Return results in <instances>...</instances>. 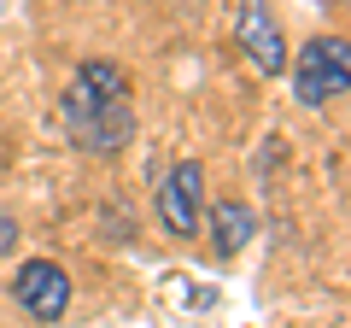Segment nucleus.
<instances>
[{"label":"nucleus","instance_id":"f257e3e1","mask_svg":"<svg viewBox=\"0 0 351 328\" xmlns=\"http://www.w3.org/2000/svg\"><path fill=\"white\" fill-rule=\"evenodd\" d=\"M64 129L82 152H123L135 141V106H129V76L112 59H82L64 89Z\"/></svg>","mask_w":351,"mask_h":328},{"label":"nucleus","instance_id":"f03ea898","mask_svg":"<svg viewBox=\"0 0 351 328\" xmlns=\"http://www.w3.org/2000/svg\"><path fill=\"white\" fill-rule=\"evenodd\" d=\"M351 89V53L339 36H316L299 47V59H293V100L311 106V112H322L328 100H339V94Z\"/></svg>","mask_w":351,"mask_h":328},{"label":"nucleus","instance_id":"7ed1b4c3","mask_svg":"<svg viewBox=\"0 0 351 328\" xmlns=\"http://www.w3.org/2000/svg\"><path fill=\"white\" fill-rule=\"evenodd\" d=\"M199 217H205V164L182 159V164H170L164 182H158V223H164V235L193 240L205 229Z\"/></svg>","mask_w":351,"mask_h":328},{"label":"nucleus","instance_id":"20e7f679","mask_svg":"<svg viewBox=\"0 0 351 328\" xmlns=\"http://www.w3.org/2000/svg\"><path fill=\"white\" fill-rule=\"evenodd\" d=\"M12 299L24 305L29 323L53 328L64 311H71V276H64V264H53V258H29V264H18V276H12Z\"/></svg>","mask_w":351,"mask_h":328},{"label":"nucleus","instance_id":"39448f33","mask_svg":"<svg viewBox=\"0 0 351 328\" xmlns=\"http://www.w3.org/2000/svg\"><path fill=\"white\" fill-rule=\"evenodd\" d=\"M234 41L246 47V59L258 65L263 76H281L287 71V36H281V18L269 12V0H240L234 12Z\"/></svg>","mask_w":351,"mask_h":328},{"label":"nucleus","instance_id":"423d86ee","mask_svg":"<svg viewBox=\"0 0 351 328\" xmlns=\"http://www.w3.org/2000/svg\"><path fill=\"white\" fill-rule=\"evenodd\" d=\"M199 223H211V246H217V253H223V258H234L240 246L252 240L258 217H252V205H246V200H217L211 211L199 217Z\"/></svg>","mask_w":351,"mask_h":328},{"label":"nucleus","instance_id":"0eeeda50","mask_svg":"<svg viewBox=\"0 0 351 328\" xmlns=\"http://www.w3.org/2000/svg\"><path fill=\"white\" fill-rule=\"evenodd\" d=\"M12 246H18V223H12V217H0V253H12Z\"/></svg>","mask_w":351,"mask_h":328}]
</instances>
